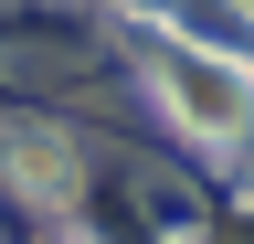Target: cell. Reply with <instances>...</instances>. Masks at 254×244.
I'll return each instance as SVG.
<instances>
[{"instance_id": "obj_1", "label": "cell", "mask_w": 254, "mask_h": 244, "mask_svg": "<svg viewBox=\"0 0 254 244\" xmlns=\"http://www.w3.org/2000/svg\"><path fill=\"white\" fill-rule=\"evenodd\" d=\"M159 85H170L190 138H244L254 128V85L233 64H212V53H190V43H159Z\"/></svg>"}, {"instance_id": "obj_2", "label": "cell", "mask_w": 254, "mask_h": 244, "mask_svg": "<svg viewBox=\"0 0 254 244\" xmlns=\"http://www.w3.org/2000/svg\"><path fill=\"white\" fill-rule=\"evenodd\" d=\"M0 160L21 170L32 202H64V191H74V149H64L53 128H11V138H0Z\"/></svg>"}]
</instances>
